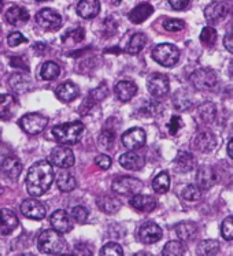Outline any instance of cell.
Here are the masks:
<instances>
[{
  "label": "cell",
  "instance_id": "d6a6232c",
  "mask_svg": "<svg viewBox=\"0 0 233 256\" xmlns=\"http://www.w3.org/2000/svg\"><path fill=\"white\" fill-rule=\"evenodd\" d=\"M57 186L61 192H72L73 189L76 188V180L70 172L62 170L58 172Z\"/></svg>",
  "mask_w": 233,
  "mask_h": 256
},
{
  "label": "cell",
  "instance_id": "7a4b0ae2",
  "mask_svg": "<svg viewBox=\"0 0 233 256\" xmlns=\"http://www.w3.org/2000/svg\"><path fill=\"white\" fill-rule=\"evenodd\" d=\"M84 130L85 128L81 122H72L55 126L52 129V136L59 144H63V146H74L81 140Z\"/></svg>",
  "mask_w": 233,
  "mask_h": 256
},
{
  "label": "cell",
  "instance_id": "11a10c76",
  "mask_svg": "<svg viewBox=\"0 0 233 256\" xmlns=\"http://www.w3.org/2000/svg\"><path fill=\"white\" fill-rule=\"evenodd\" d=\"M11 66H14V68H22V70H29V68H28V64H26L25 62H24V59H22L21 56H14L13 59L10 60Z\"/></svg>",
  "mask_w": 233,
  "mask_h": 256
},
{
  "label": "cell",
  "instance_id": "484cf974",
  "mask_svg": "<svg viewBox=\"0 0 233 256\" xmlns=\"http://www.w3.org/2000/svg\"><path fill=\"white\" fill-rule=\"evenodd\" d=\"M154 12V7L148 3H141V4L136 6L133 10L129 12V21L132 24H143L145 20H148Z\"/></svg>",
  "mask_w": 233,
  "mask_h": 256
},
{
  "label": "cell",
  "instance_id": "bcb514c9",
  "mask_svg": "<svg viewBox=\"0 0 233 256\" xmlns=\"http://www.w3.org/2000/svg\"><path fill=\"white\" fill-rule=\"evenodd\" d=\"M100 256H124V250L115 242H109L102 248Z\"/></svg>",
  "mask_w": 233,
  "mask_h": 256
},
{
  "label": "cell",
  "instance_id": "277c9868",
  "mask_svg": "<svg viewBox=\"0 0 233 256\" xmlns=\"http://www.w3.org/2000/svg\"><path fill=\"white\" fill-rule=\"evenodd\" d=\"M189 81L193 85V88L197 90H206V92H211L218 85L217 74L210 68H199L196 72H193L189 77Z\"/></svg>",
  "mask_w": 233,
  "mask_h": 256
},
{
  "label": "cell",
  "instance_id": "836d02e7",
  "mask_svg": "<svg viewBox=\"0 0 233 256\" xmlns=\"http://www.w3.org/2000/svg\"><path fill=\"white\" fill-rule=\"evenodd\" d=\"M197 114L204 124H212L217 118V106L214 103H210V102L203 103L202 106H199Z\"/></svg>",
  "mask_w": 233,
  "mask_h": 256
},
{
  "label": "cell",
  "instance_id": "680465c9",
  "mask_svg": "<svg viewBox=\"0 0 233 256\" xmlns=\"http://www.w3.org/2000/svg\"><path fill=\"white\" fill-rule=\"evenodd\" d=\"M228 154H229V156L233 159V138L229 142L228 144Z\"/></svg>",
  "mask_w": 233,
  "mask_h": 256
},
{
  "label": "cell",
  "instance_id": "3957f363",
  "mask_svg": "<svg viewBox=\"0 0 233 256\" xmlns=\"http://www.w3.org/2000/svg\"><path fill=\"white\" fill-rule=\"evenodd\" d=\"M66 241L55 230H44L37 238V248L46 255H58L62 254L66 248Z\"/></svg>",
  "mask_w": 233,
  "mask_h": 256
},
{
  "label": "cell",
  "instance_id": "9c48e42d",
  "mask_svg": "<svg viewBox=\"0 0 233 256\" xmlns=\"http://www.w3.org/2000/svg\"><path fill=\"white\" fill-rule=\"evenodd\" d=\"M36 24L44 30H58L62 26V16L55 10L51 8H43L36 14Z\"/></svg>",
  "mask_w": 233,
  "mask_h": 256
},
{
  "label": "cell",
  "instance_id": "ab89813d",
  "mask_svg": "<svg viewBox=\"0 0 233 256\" xmlns=\"http://www.w3.org/2000/svg\"><path fill=\"white\" fill-rule=\"evenodd\" d=\"M185 248L180 241H169L163 250H162V256H184Z\"/></svg>",
  "mask_w": 233,
  "mask_h": 256
},
{
  "label": "cell",
  "instance_id": "816d5d0a",
  "mask_svg": "<svg viewBox=\"0 0 233 256\" xmlns=\"http://www.w3.org/2000/svg\"><path fill=\"white\" fill-rule=\"evenodd\" d=\"M182 126H184V124H182V120L180 118V116H173L170 120V122H169V125H167V128H169V132H170L171 136H176L177 133L180 132V129H181Z\"/></svg>",
  "mask_w": 233,
  "mask_h": 256
},
{
  "label": "cell",
  "instance_id": "ee69618b",
  "mask_svg": "<svg viewBox=\"0 0 233 256\" xmlns=\"http://www.w3.org/2000/svg\"><path fill=\"white\" fill-rule=\"evenodd\" d=\"M161 112V106L156 102H147L139 110V114L145 118H150V116H156V115Z\"/></svg>",
  "mask_w": 233,
  "mask_h": 256
},
{
  "label": "cell",
  "instance_id": "7c38bea8",
  "mask_svg": "<svg viewBox=\"0 0 233 256\" xmlns=\"http://www.w3.org/2000/svg\"><path fill=\"white\" fill-rule=\"evenodd\" d=\"M51 162L58 166L59 168H70L74 166V155H73L72 150L69 146H57L51 151L50 155Z\"/></svg>",
  "mask_w": 233,
  "mask_h": 256
},
{
  "label": "cell",
  "instance_id": "f35d334b",
  "mask_svg": "<svg viewBox=\"0 0 233 256\" xmlns=\"http://www.w3.org/2000/svg\"><path fill=\"white\" fill-rule=\"evenodd\" d=\"M145 44H147V37L143 33H136L135 36L130 38L129 44H128V54L130 55H137L143 50H144Z\"/></svg>",
  "mask_w": 233,
  "mask_h": 256
},
{
  "label": "cell",
  "instance_id": "9a60e30c",
  "mask_svg": "<svg viewBox=\"0 0 233 256\" xmlns=\"http://www.w3.org/2000/svg\"><path fill=\"white\" fill-rule=\"evenodd\" d=\"M50 224L54 228L55 232H58L59 234L63 233H69L73 229V220L70 218V215L63 211V210H58L50 218Z\"/></svg>",
  "mask_w": 233,
  "mask_h": 256
},
{
  "label": "cell",
  "instance_id": "ffe728a7",
  "mask_svg": "<svg viewBox=\"0 0 233 256\" xmlns=\"http://www.w3.org/2000/svg\"><path fill=\"white\" fill-rule=\"evenodd\" d=\"M5 20L11 26H22L24 24L29 21V12L20 6H14L7 10Z\"/></svg>",
  "mask_w": 233,
  "mask_h": 256
},
{
  "label": "cell",
  "instance_id": "603a6c76",
  "mask_svg": "<svg viewBox=\"0 0 233 256\" xmlns=\"http://www.w3.org/2000/svg\"><path fill=\"white\" fill-rule=\"evenodd\" d=\"M17 100L11 94H0V120H10L17 111Z\"/></svg>",
  "mask_w": 233,
  "mask_h": 256
},
{
  "label": "cell",
  "instance_id": "8992f818",
  "mask_svg": "<svg viewBox=\"0 0 233 256\" xmlns=\"http://www.w3.org/2000/svg\"><path fill=\"white\" fill-rule=\"evenodd\" d=\"M143 189V182L135 177H119L113 181V190L121 196H136Z\"/></svg>",
  "mask_w": 233,
  "mask_h": 256
},
{
  "label": "cell",
  "instance_id": "e0dca14e",
  "mask_svg": "<svg viewBox=\"0 0 233 256\" xmlns=\"http://www.w3.org/2000/svg\"><path fill=\"white\" fill-rule=\"evenodd\" d=\"M217 184V172L210 166H202L196 174V186L200 190H208Z\"/></svg>",
  "mask_w": 233,
  "mask_h": 256
},
{
  "label": "cell",
  "instance_id": "ac0fdd59",
  "mask_svg": "<svg viewBox=\"0 0 233 256\" xmlns=\"http://www.w3.org/2000/svg\"><path fill=\"white\" fill-rule=\"evenodd\" d=\"M119 164L129 172H139L145 164V159L143 155L130 151L119 158Z\"/></svg>",
  "mask_w": 233,
  "mask_h": 256
},
{
  "label": "cell",
  "instance_id": "6125c7cd",
  "mask_svg": "<svg viewBox=\"0 0 233 256\" xmlns=\"http://www.w3.org/2000/svg\"><path fill=\"white\" fill-rule=\"evenodd\" d=\"M2 10H3V3L0 2V12H2Z\"/></svg>",
  "mask_w": 233,
  "mask_h": 256
},
{
  "label": "cell",
  "instance_id": "60d3db41",
  "mask_svg": "<svg viewBox=\"0 0 233 256\" xmlns=\"http://www.w3.org/2000/svg\"><path fill=\"white\" fill-rule=\"evenodd\" d=\"M84 37H85V30H84L83 28H76V29L68 32L62 37V42L65 44H69V46H74V44H78V42H83Z\"/></svg>",
  "mask_w": 233,
  "mask_h": 256
},
{
  "label": "cell",
  "instance_id": "83f0119b",
  "mask_svg": "<svg viewBox=\"0 0 233 256\" xmlns=\"http://www.w3.org/2000/svg\"><path fill=\"white\" fill-rule=\"evenodd\" d=\"M80 94V89L74 82L72 81H66L58 86L57 89V96L59 99L65 102V103H69V102H73V100L78 98Z\"/></svg>",
  "mask_w": 233,
  "mask_h": 256
},
{
  "label": "cell",
  "instance_id": "6f0895ef",
  "mask_svg": "<svg viewBox=\"0 0 233 256\" xmlns=\"http://www.w3.org/2000/svg\"><path fill=\"white\" fill-rule=\"evenodd\" d=\"M223 46H225V48L228 50L229 52L233 54V32L232 33H229L228 36L225 37V40H223Z\"/></svg>",
  "mask_w": 233,
  "mask_h": 256
},
{
  "label": "cell",
  "instance_id": "74e56055",
  "mask_svg": "<svg viewBox=\"0 0 233 256\" xmlns=\"http://www.w3.org/2000/svg\"><path fill=\"white\" fill-rule=\"evenodd\" d=\"M197 256H215L219 252V242L215 240L202 241L197 246Z\"/></svg>",
  "mask_w": 233,
  "mask_h": 256
},
{
  "label": "cell",
  "instance_id": "52a82bcc",
  "mask_svg": "<svg viewBox=\"0 0 233 256\" xmlns=\"http://www.w3.org/2000/svg\"><path fill=\"white\" fill-rule=\"evenodd\" d=\"M147 88H148V92L151 94V96H154L155 99H161V98H165L166 94H169L170 81L165 74L154 73L148 77Z\"/></svg>",
  "mask_w": 233,
  "mask_h": 256
},
{
  "label": "cell",
  "instance_id": "d6986e66",
  "mask_svg": "<svg viewBox=\"0 0 233 256\" xmlns=\"http://www.w3.org/2000/svg\"><path fill=\"white\" fill-rule=\"evenodd\" d=\"M107 94H109V88H107V85L103 82L102 85H99L96 89H93L92 92L87 96V99L84 100L81 111H84V114H85L87 111H91L93 108V106L98 104L99 102H102L103 99H106Z\"/></svg>",
  "mask_w": 233,
  "mask_h": 256
},
{
  "label": "cell",
  "instance_id": "30bf717a",
  "mask_svg": "<svg viewBox=\"0 0 233 256\" xmlns=\"http://www.w3.org/2000/svg\"><path fill=\"white\" fill-rule=\"evenodd\" d=\"M230 12V4L226 2H214L204 10V16L208 24H219Z\"/></svg>",
  "mask_w": 233,
  "mask_h": 256
},
{
  "label": "cell",
  "instance_id": "f5cc1de1",
  "mask_svg": "<svg viewBox=\"0 0 233 256\" xmlns=\"http://www.w3.org/2000/svg\"><path fill=\"white\" fill-rule=\"evenodd\" d=\"M95 164L102 170H109L111 168V159L107 155H99L95 158Z\"/></svg>",
  "mask_w": 233,
  "mask_h": 256
},
{
  "label": "cell",
  "instance_id": "be15d7a7",
  "mask_svg": "<svg viewBox=\"0 0 233 256\" xmlns=\"http://www.w3.org/2000/svg\"><path fill=\"white\" fill-rule=\"evenodd\" d=\"M21 256H35V255H32V254H24V255Z\"/></svg>",
  "mask_w": 233,
  "mask_h": 256
},
{
  "label": "cell",
  "instance_id": "5b68a950",
  "mask_svg": "<svg viewBox=\"0 0 233 256\" xmlns=\"http://www.w3.org/2000/svg\"><path fill=\"white\" fill-rule=\"evenodd\" d=\"M152 59L163 68H173L180 59V51L173 44H159L152 51Z\"/></svg>",
  "mask_w": 233,
  "mask_h": 256
},
{
  "label": "cell",
  "instance_id": "1f68e13d",
  "mask_svg": "<svg viewBox=\"0 0 233 256\" xmlns=\"http://www.w3.org/2000/svg\"><path fill=\"white\" fill-rule=\"evenodd\" d=\"M9 85H10V88L14 92H17V94H25V92H28L32 88L31 81L28 80L26 76H24L21 73L13 74L10 80H9Z\"/></svg>",
  "mask_w": 233,
  "mask_h": 256
},
{
  "label": "cell",
  "instance_id": "91938a15",
  "mask_svg": "<svg viewBox=\"0 0 233 256\" xmlns=\"http://www.w3.org/2000/svg\"><path fill=\"white\" fill-rule=\"evenodd\" d=\"M135 256H152V255L148 254V252H139V254H136Z\"/></svg>",
  "mask_w": 233,
  "mask_h": 256
},
{
  "label": "cell",
  "instance_id": "4dcf8cb0",
  "mask_svg": "<svg viewBox=\"0 0 233 256\" xmlns=\"http://www.w3.org/2000/svg\"><path fill=\"white\" fill-rule=\"evenodd\" d=\"M195 158L191 155L189 152H178L174 164H176V170L180 172H189L195 168Z\"/></svg>",
  "mask_w": 233,
  "mask_h": 256
},
{
  "label": "cell",
  "instance_id": "e7e4bbea",
  "mask_svg": "<svg viewBox=\"0 0 233 256\" xmlns=\"http://www.w3.org/2000/svg\"><path fill=\"white\" fill-rule=\"evenodd\" d=\"M59 256H73V255H59Z\"/></svg>",
  "mask_w": 233,
  "mask_h": 256
},
{
  "label": "cell",
  "instance_id": "cb8c5ba5",
  "mask_svg": "<svg viewBox=\"0 0 233 256\" xmlns=\"http://www.w3.org/2000/svg\"><path fill=\"white\" fill-rule=\"evenodd\" d=\"M2 172L5 174L6 177L11 180V181H16L17 178L20 177V174L22 172V164L21 162L14 156L6 158L5 160L0 164Z\"/></svg>",
  "mask_w": 233,
  "mask_h": 256
},
{
  "label": "cell",
  "instance_id": "f1b7e54d",
  "mask_svg": "<svg viewBox=\"0 0 233 256\" xmlns=\"http://www.w3.org/2000/svg\"><path fill=\"white\" fill-rule=\"evenodd\" d=\"M96 204L100 211H103L104 214H117L121 208V202L118 199H115L113 196H109V194H104V196H100L98 200H96Z\"/></svg>",
  "mask_w": 233,
  "mask_h": 256
},
{
  "label": "cell",
  "instance_id": "f6af8a7d",
  "mask_svg": "<svg viewBox=\"0 0 233 256\" xmlns=\"http://www.w3.org/2000/svg\"><path fill=\"white\" fill-rule=\"evenodd\" d=\"M202 198V190L197 188L196 185H188L184 190H182V199L186 202H197Z\"/></svg>",
  "mask_w": 233,
  "mask_h": 256
},
{
  "label": "cell",
  "instance_id": "e575fe53",
  "mask_svg": "<svg viewBox=\"0 0 233 256\" xmlns=\"http://www.w3.org/2000/svg\"><path fill=\"white\" fill-rule=\"evenodd\" d=\"M152 189H154L158 194H167L169 189H170V177H169V174L166 172H159V174L154 178V181H152Z\"/></svg>",
  "mask_w": 233,
  "mask_h": 256
},
{
  "label": "cell",
  "instance_id": "ba28073f",
  "mask_svg": "<svg viewBox=\"0 0 233 256\" xmlns=\"http://www.w3.org/2000/svg\"><path fill=\"white\" fill-rule=\"evenodd\" d=\"M48 125L47 116L42 114H26L20 120L21 129L28 134H39Z\"/></svg>",
  "mask_w": 233,
  "mask_h": 256
},
{
  "label": "cell",
  "instance_id": "db71d44e",
  "mask_svg": "<svg viewBox=\"0 0 233 256\" xmlns=\"http://www.w3.org/2000/svg\"><path fill=\"white\" fill-rule=\"evenodd\" d=\"M73 256H92V250L85 244H80L74 248V255Z\"/></svg>",
  "mask_w": 233,
  "mask_h": 256
},
{
  "label": "cell",
  "instance_id": "94428289",
  "mask_svg": "<svg viewBox=\"0 0 233 256\" xmlns=\"http://www.w3.org/2000/svg\"><path fill=\"white\" fill-rule=\"evenodd\" d=\"M229 74H230V77L233 78V60L232 63H230V66H229Z\"/></svg>",
  "mask_w": 233,
  "mask_h": 256
},
{
  "label": "cell",
  "instance_id": "7bdbcfd3",
  "mask_svg": "<svg viewBox=\"0 0 233 256\" xmlns=\"http://www.w3.org/2000/svg\"><path fill=\"white\" fill-rule=\"evenodd\" d=\"M217 30L214 28H204L200 33V42L204 47H212L217 42Z\"/></svg>",
  "mask_w": 233,
  "mask_h": 256
},
{
  "label": "cell",
  "instance_id": "8d00e7d4",
  "mask_svg": "<svg viewBox=\"0 0 233 256\" xmlns=\"http://www.w3.org/2000/svg\"><path fill=\"white\" fill-rule=\"evenodd\" d=\"M61 76V68L55 62H46L40 68V77L46 81L57 80Z\"/></svg>",
  "mask_w": 233,
  "mask_h": 256
},
{
  "label": "cell",
  "instance_id": "681fc988",
  "mask_svg": "<svg viewBox=\"0 0 233 256\" xmlns=\"http://www.w3.org/2000/svg\"><path fill=\"white\" fill-rule=\"evenodd\" d=\"M163 28L167 32H180L185 28V22L182 20H167L163 24Z\"/></svg>",
  "mask_w": 233,
  "mask_h": 256
},
{
  "label": "cell",
  "instance_id": "44dd1931",
  "mask_svg": "<svg viewBox=\"0 0 233 256\" xmlns=\"http://www.w3.org/2000/svg\"><path fill=\"white\" fill-rule=\"evenodd\" d=\"M18 226V218L17 215L9 208L0 210V233L2 234H10Z\"/></svg>",
  "mask_w": 233,
  "mask_h": 256
},
{
  "label": "cell",
  "instance_id": "5bb4252c",
  "mask_svg": "<svg viewBox=\"0 0 233 256\" xmlns=\"http://www.w3.org/2000/svg\"><path fill=\"white\" fill-rule=\"evenodd\" d=\"M163 237V232L154 222H147L139 230V238L143 244H155Z\"/></svg>",
  "mask_w": 233,
  "mask_h": 256
},
{
  "label": "cell",
  "instance_id": "6da1fadb",
  "mask_svg": "<svg viewBox=\"0 0 233 256\" xmlns=\"http://www.w3.org/2000/svg\"><path fill=\"white\" fill-rule=\"evenodd\" d=\"M52 181H54V168L47 160H40L28 170L25 180L26 190L33 198H39L50 189Z\"/></svg>",
  "mask_w": 233,
  "mask_h": 256
},
{
  "label": "cell",
  "instance_id": "d4e9b609",
  "mask_svg": "<svg viewBox=\"0 0 233 256\" xmlns=\"http://www.w3.org/2000/svg\"><path fill=\"white\" fill-rule=\"evenodd\" d=\"M114 92L117 98L125 103V102H129L135 98L136 94H137V86L132 81H121L115 85Z\"/></svg>",
  "mask_w": 233,
  "mask_h": 256
},
{
  "label": "cell",
  "instance_id": "2e32d148",
  "mask_svg": "<svg viewBox=\"0 0 233 256\" xmlns=\"http://www.w3.org/2000/svg\"><path fill=\"white\" fill-rule=\"evenodd\" d=\"M193 150L197 152H211L215 146H217V137L214 136V133L210 130L200 132L195 140H193Z\"/></svg>",
  "mask_w": 233,
  "mask_h": 256
},
{
  "label": "cell",
  "instance_id": "b9f144b4",
  "mask_svg": "<svg viewBox=\"0 0 233 256\" xmlns=\"http://www.w3.org/2000/svg\"><path fill=\"white\" fill-rule=\"evenodd\" d=\"M115 133L113 130H103L100 133V136L98 138L99 148H102L104 151H109L114 146Z\"/></svg>",
  "mask_w": 233,
  "mask_h": 256
},
{
  "label": "cell",
  "instance_id": "d590c367",
  "mask_svg": "<svg viewBox=\"0 0 233 256\" xmlns=\"http://www.w3.org/2000/svg\"><path fill=\"white\" fill-rule=\"evenodd\" d=\"M173 104L177 110L188 111L192 107V99L188 92L185 90H177L174 98H173Z\"/></svg>",
  "mask_w": 233,
  "mask_h": 256
},
{
  "label": "cell",
  "instance_id": "4fadbf2b",
  "mask_svg": "<svg viewBox=\"0 0 233 256\" xmlns=\"http://www.w3.org/2000/svg\"><path fill=\"white\" fill-rule=\"evenodd\" d=\"M21 212L25 218L33 220H40L46 216V207L39 200L28 199L22 202Z\"/></svg>",
  "mask_w": 233,
  "mask_h": 256
},
{
  "label": "cell",
  "instance_id": "7dc6e473",
  "mask_svg": "<svg viewBox=\"0 0 233 256\" xmlns=\"http://www.w3.org/2000/svg\"><path fill=\"white\" fill-rule=\"evenodd\" d=\"M88 210L83 207V206H76L70 211V218L76 220V222H80V224H83V222L88 220Z\"/></svg>",
  "mask_w": 233,
  "mask_h": 256
},
{
  "label": "cell",
  "instance_id": "f907efd6",
  "mask_svg": "<svg viewBox=\"0 0 233 256\" xmlns=\"http://www.w3.org/2000/svg\"><path fill=\"white\" fill-rule=\"evenodd\" d=\"M22 42H28V40L22 36L20 32H13V33H10L9 37H7V44H9V47L11 48L18 47Z\"/></svg>",
  "mask_w": 233,
  "mask_h": 256
},
{
  "label": "cell",
  "instance_id": "7402d4cb",
  "mask_svg": "<svg viewBox=\"0 0 233 256\" xmlns=\"http://www.w3.org/2000/svg\"><path fill=\"white\" fill-rule=\"evenodd\" d=\"M130 206L140 212H151L156 208L158 202L154 199L152 196H147V194H136L130 199Z\"/></svg>",
  "mask_w": 233,
  "mask_h": 256
},
{
  "label": "cell",
  "instance_id": "f546056e",
  "mask_svg": "<svg viewBox=\"0 0 233 256\" xmlns=\"http://www.w3.org/2000/svg\"><path fill=\"white\" fill-rule=\"evenodd\" d=\"M176 234L181 241H192L197 234V226L193 222H181L176 226Z\"/></svg>",
  "mask_w": 233,
  "mask_h": 256
},
{
  "label": "cell",
  "instance_id": "8fae6325",
  "mask_svg": "<svg viewBox=\"0 0 233 256\" xmlns=\"http://www.w3.org/2000/svg\"><path fill=\"white\" fill-rule=\"evenodd\" d=\"M122 144L129 151H137L145 146V132L140 128H132L122 134Z\"/></svg>",
  "mask_w": 233,
  "mask_h": 256
},
{
  "label": "cell",
  "instance_id": "4316f807",
  "mask_svg": "<svg viewBox=\"0 0 233 256\" xmlns=\"http://www.w3.org/2000/svg\"><path fill=\"white\" fill-rule=\"evenodd\" d=\"M100 11V3L96 0H84L80 2L77 6L78 16L84 20H91L98 16Z\"/></svg>",
  "mask_w": 233,
  "mask_h": 256
},
{
  "label": "cell",
  "instance_id": "9f6ffc18",
  "mask_svg": "<svg viewBox=\"0 0 233 256\" xmlns=\"http://www.w3.org/2000/svg\"><path fill=\"white\" fill-rule=\"evenodd\" d=\"M170 6L174 8V10H184L189 6V2L188 0H171Z\"/></svg>",
  "mask_w": 233,
  "mask_h": 256
},
{
  "label": "cell",
  "instance_id": "c3c4849f",
  "mask_svg": "<svg viewBox=\"0 0 233 256\" xmlns=\"http://www.w3.org/2000/svg\"><path fill=\"white\" fill-rule=\"evenodd\" d=\"M221 233L226 241L233 240V216H228L223 220L222 226H221Z\"/></svg>",
  "mask_w": 233,
  "mask_h": 256
}]
</instances>
